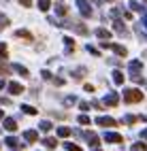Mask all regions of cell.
Returning a JSON list of instances; mask_svg holds the SVG:
<instances>
[{
	"label": "cell",
	"instance_id": "30bf717a",
	"mask_svg": "<svg viewBox=\"0 0 147 151\" xmlns=\"http://www.w3.org/2000/svg\"><path fill=\"white\" fill-rule=\"evenodd\" d=\"M11 70H15V73H19L22 77H30V70H28V68H24L22 64H13V66H11Z\"/></svg>",
	"mask_w": 147,
	"mask_h": 151
},
{
	"label": "cell",
	"instance_id": "44dd1931",
	"mask_svg": "<svg viewBox=\"0 0 147 151\" xmlns=\"http://www.w3.org/2000/svg\"><path fill=\"white\" fill-rule=\"evenodd\" d=\"M38 128H41L43 132H49V130H51L53 126H51V122H41V124H38Z\"/></svg>",
	"mask_w": 147,
	"mask_h": 151
},
{
	"label": "cell",
	"instance_id": "7c38bea8",
	"mask_svg": "<svg viewBox=\"0 0 147 151\" xmlns=\"http://www.w3.org/2000/svg\"><path fill=\"white\" fill-rule=\"evenodd\" d=\"M24 138L28 140V143H34V140L38 138V134L34 132V130H26V132H24Z\"/></svg>",
	"mask_w": 147,
	"mask_h": 151
},
{
	"label": "cell",
	"instance_id": "d4e9b609",
	"mask_svg": "<svg viewBox=\"0 0 147 151\" xmlns=\"http://www.w3.org/2000/svg\"><path fill=\"white\" fill-rule=\"evenodd\" d=\"M58 134H60V136L64 138V136H68V134H71V130H68V128H58Z\"/></svg>",
	"mask_w": 147,
	"mask_h": 151
},
{
	"label": "cell",
	"instance_id": "8fae6325",
	"mask_svg": "<svg viewBox=\"0 0 147 151\" xmlns=\"http://www.w3.org/2000/svg\"><path fill=\"white\" fill-rule=\"evenodd\" d=\"M107 45H109V43H107ZM109 47L113 49V51H115L117 55H122V58H124L126 53H128V49H126V47H122V45H109Z\"/></svg>",
	"mask_w": 147,
	"mask_h": 151
},
{
	"label": "cell",
	"instance_id": "4316f807",
	"mask_svg": "<svg viewBox=\"0 0 147 151\" xmlns=\"http://www.w3.org/2000/svg\"><path fill=\"white\" fill-rule=\"evenodd\" d=\"M9 70H11V66H6V64H0V75H6Z\"/></svg>",
	"mask_w": 147,
	"mask_h": 151
},
{
	"label": "cell",
	"instance_id": "d6986e66",
	"mask_svg": "<svg viewBox=\"0 0 147 151\" xmlns=\"http://www.w3.org/2000/svg\"><path fill=\"white\" fill-rule=\"evenodd\" d=\"M22 111H24L26 115H36V109L30 106V104H22Z\"/></svg>",
	"mask_w": 147,
	"mask_h": 151
},
{
	"label": "cell",
	"instance_id": "83f0119b",
	"mask_svg": "<svg viewBox=\"0 0 147 151\" xmlns=\"http://www.w3.org/2000/svg\"><path fill=\"white\" fill-rule=\"evenodd\" d=\"M64 43H66V47H68V49H73V47H75V43H73V38H68V36L64 38Z\"/></svg>",
	"mask_w": 147,
	"mask_h": 151
},
{
	"label": "cell",
	"instance_id": "3957f363",
	"mask_svg": "<svg viewBox=\"0 0 147 151\" xmlns=\"http://www.w3.org/2000/svg\"><path fill=\"white\" fill-rule=\"evenodd\" d=\"M117 102H120L117 94H107L104 100H102V104H104V106H117Z\"/></svg>",
	"mask_w": 147,
	"mask_h": 151
},
{
	"label": "cell",
	"instance_id": "5b68a950",
	"mask_svg": "<svg viewBox=\"0 0 147 151\" xmlns=\"http://www.w3.org/2000/svg\"><path fill=\"white\" fill-rule=\"evenodd\" d=\"M83 138H85V140H90V145H92V147H96L98 143H100L98 134H94V132H83Z\"/></svg>",
	"mask_w": 147,
	"mask_h": 151
},
{
	"label": "cell",
	"instance_id": "e0dca14e",
	"mask_svg": "<svg viewBox=\"0 0 147 151\" xmlns=\"http://www.w3.org/2000/svg\"><path fill=\"white\" fill-rule=\"evenodd\" d=\"M96 36H98V38H111V32H109V30L98 28V30H96Z\"/></svg>",
	"mask_w": 147,
	"mask_h": 151
},
{
	"label": "cell",
	"instance_id": "ac0fdd59",
	"mask_svg": "<svg viewBox=\"0 0 147 151\" xmlns=\"http://www.w3.org/2000/svg\"><path fill=\"white\" fill-rule=\"evenodd\" d=\"M113 81H115V85H122L124 83V75L120 73V70H115V73H113Z\"/></svg>",
	"mask_w": 147,
	"mask_h": 151
},
{
	"label": "cell",
	"instance_id": "f1b7e54d",
	"mask_svg": "<svg viewBox=\"0 0 147 151\" xmlns=\"http://www.w3.org/2000/svg\"><path fill=\"white\" fill-rule=\"evenodd\" d=\"M79 122H81V124H83V126H87V124H90V119H87V117H85V115H79Z\"/></svg>",
	"mask_w": 147,
	"mask_h": 151
},
{
	"label": "cell",
	"instance_id": "e575fe53",
	"mask_svg": "<svg viewBox=\"0 0 147 151\" xmlns=\"http://www.w3.org/2000/svg\"><path fill=\"white\" fill-rule=\"evenodd\" d=\"M94 151H100V149H94Z\"/></svg>",
	"mask_w": 147,
	"mask_h": 151
},
{
	"label": "cell",
	"instance_id": "7402d4cb",
	"mask_svg": "<svg viewBox=\"0 0 147 151\" xmlns=\"http://www.w3.org/2000/svg\"><path fill=\"white\" fill-rule=\"evenodd\" d=\"M49 6H51L49 0H41V2H38V9H41V11H49Z\"/></svg>",
	"mask_w": 147,
	"mask_h": 151
},
{
	"label": "cell",
	"instance_id": "ffe728a7",
	"mask_svg": "<svg viewBox=\"0 0 147 151\" xmlns=\"http://www.w3.org/2000/svg\"><path fill=\"white\" fill-rule=\"evenodd\" d=\"M64 149L66 151H81V147L75 145V143H64Z\"/></svg>",
	"mask_w": 147,
	"mask_h": 151
},
{
	"label": "cell",
	"instance_id": "603a6c76",
	"mask_svg": "<svg viewBox=\"0 0 147 151\" xmlns=\"http://www.w3.org/2000/svg\"><path fill=\"white\" fill-rule=\"evenodd\" d=\"M132 151H147V143H136V145H132Z\"/></svg>",
	"mask_w": 147,
	"mask_h": 151
},
{
	"label": "cell",
	"instance_id": "277c9868",
	"mask_svg": "<svg viewBox=\"0 0 147 151\" xmlns=\"http://www.w3.org/2000/svg\"><path fill=\"white\" fill-rule=\"evenodd\" d=\"M96 124H98V126H107V128L117 126V122H115L113 117H98V119H96Z\"/></svg>",
	"mask_w": 147,
	"mask_h": 151
},
{
	"label": "cell",
	"instance_id": "cb8c5ba5",
	"mask_svg": "<svg viewBox=\"0 0 147 151\" xmlns=\"http://www.w3.org/2000/svg\"><path fill=\"white\" fill-rule=\"evenodd\" d=\"M124 124H128V126H130V124H136V117H134V115H126V117H124Z\"/></svg>",
	"mask_w": 147,
	"mask_h": 151
},
{
	"label": "cell",
	"instance_id": "9c48e42d",
	"mask_svg": "<svg viewBox=\"0 0 147 151\" xmlns=\"http://www.w3.org/2000/svg\"><path fill=\"white\" fill-rule=\"evenodd\" d=\"M104 140H109V143L115 145V143H122V136L117 134V132H107V134H104Z\"/></svg>",
	"mask_w": 147,
	"mask_h": 151
},
{
	"label": "cell",
	"instance_id": "52a82bcc",
	"mask_svg": "<svg viewBox=\"0 0 147 151\" xmlns=\"http://www.w3.org/2000/svg\"><path fill=\"white\" fill-rule=\"evenodd\" d=\"M9 94L19 96V94H24V87L19 85V83H9Z\"/></svg>",
	"mask_w": 147,
	"mask_h": 151
},
{
	"label": "cell",
	"instance_id": "7a4b0ae2",
	"mask_svg": "<svg viewBox=\"0 0 147 151\" xmlns=\"http://www.w3.org/2000/svg\"><path fill=\"white\" fill-rule=\"evenodd\" d=\"M77 6H79V13L83 15V17H92L94 15V11H92V6L85 2V0H79V2H77Z\"/></svg>",
	"mask_w": 147,
	"mask_h": 151
},
{
	"label": "cell",
	"instance_id": "8992f818",
	"mask_svg": "<svg viewBox=\"0 0 147 151\" xmlns=\"http://www.w3.org/2000/svg\"><path fill=\"white\" fill-rule=\"evenodd\" d=\"M4 130H6V132H15V130H17V122L13 117H6L4 119Z\"/></svg>",
	"mask_w": 147,
	"mask_h": 151
},
{
	"label": "cell",
	"instance_id": "1f68e13d",
	"mask_svg": "<svg viewBox=\"0 0 147 151\" xmlns=\"http://www.w3.org/2000/svg\"><path fill=\"white\" fill-rule=\"evenodd\" d=\"M141 15H143V26H145V28H147V11H143V13H141Z\"/></svg>",
	"mask_w": 147,
	"mask_h": 151
},
{
	"label": "cell",
	"instance_id": "2e32d148",
	"mask_svg": "<svg viewBox=\"0 0 147 151\" xmlns=\"http://www.w3.org/2000/svg\"><path fill=\"white\" fill-rule=\"evenodd\" d=\"M15 36H19V38H28V41H32V34L28 32V30H17V32H15Z\"/></svg>",
	"mask_w": 147,
	"mask_h": 151
},
{
	"label": "cell",
	"instance_id": "5bb4252c",
	"mask_svg": "<svg viewBox=\"0 0 147 151\" xmlns=\"http://www.w3.org/2000/svg\"><path fill=\"white\" fill-rule=\"evenodd\" d=\"M55 13H58V15H66V13H68V6H66L64 2H58V4H55Z\"/></svg>",
	"mask_w": 147,
	"mask_h": 151
},
{
	"label": "cell",
	"instance_id": "4dcf8cb0",
	"mask_svg": "<svg viewBox=\"0 0 147 151\" xmlns=\"http://www.w3.org/2000/svg\"><path fill=\"white\" fill-rule=\"evenodd\" d=\"M22 2V6H32V0H19Z\"/></svg>",
	"mask_w": 147,
	"mask_h": 151
},
{
	"label": "cell",
	"instance_id": "6da1fadb",
	"mask_svg": "<svg viewBox=\"0 0 147 151\" xmlns=\"http://www.w3.org/2000/svg\"><path fill=\"white\" fill-rule=\"evenodd\" d=\"M124 98H126V102H141L143 94L136 87H132V89H126V92H124Z\"/></svg>",
	"mask_w": 147,
	"mask_h": 151
},
{
	"label": "cell",
	"instance_id": "4fadbf2b",
	"mask_svg": "<svg viewBox=\"0 0 147 151\" xmlns=\"http://www.w3.org/2000/svg\"><path fill=\"white\" fill-rule=\"evenodd\" d=\"M43 145H45L47 149H55V147H58V140L49 136V138H45V140H43Z\"/></svg>",
	"mask_w": 147,
	"mask_h": 151
},
{
	"label": "cell",
	"instance_id": "484cf974",
	"mask_svg": "<svg viewBox=\"0 0 147 151\" xmlns=\"http://www.w3.org/2000/svg\"><path fill=\"white\" fill-rule=\"evenodd\" d=\"M0 58H2V60L6 58V45L4 43H0Z\"/></svg>",
	"mask_w": 147,
	"mask_h": 151
},
{
	"label": "cell",
	"instance_id": "ba28073f",
	"mask_svg": "<svg viewBox=\"0 0 147 151\" xmlns=\"http://www.w3.org/2000/svg\"><path fill=\"white\" fill-rule=\"evenodd\" d=\"M113 30L117 34H122V36L128 34V32H126V28H124V22H120V19H115V22H113Z\"/></svg>",
	"mask_w": 147,
	"mask_h": 151
},
{
	"label": "cell",
	"instance_id": "9a60e30c",
	"mask_svg": "<svg viewBox=\"0 0 147 151\" xmlns=\"http://www.w3.org/2000/svg\"><path fill=\"white\" fill-rule=\"evenodd\" d=\"M143 64L139 62V60H134V62H130V73H141Z\"/></svg>",
	"mask_w": 147,
	"mask_h": 151
},
{
	"label": "cell",
	"instance_id": "d6a6232c",
	"mask_svg": "<svg viewBox=\"0 0 147 151\" xmlns=\"http://www.w3.org/2000/svg\"><path fill=\"white\" fill-rule=\"evenodd\" d=\"M141 136H143V138L147 140V130H143V132H141Z\"/></svg>",
	"mask_w": 147,
	"mask_h": 151
},
{
	"label": "cell",
	"instance_id": "836d02e7",
	"mask_svg": "<svg viewBox=\"0 0 147 151\" xmlns=\"http://www.w3.org/2000/svg\"><path fill=\"white\" fill-rule=\"evenodd\" d=\"M2 117H4V113H2V111H0V119H2Z\"/></svg>",
	"mask_w": 147,
	"mask_h": 151
},
{
	"label": "cell",
	"instance_id": "f546056e",
	"mask_svg": "<svg viewBox=\"0 0 147 151\" xmlns=\"http://www.w3.org/2000/svg\"><path fill=\"white\" fill-rule=\"evenodd\" d=\"M0 104H11V100L4 98V96H0Z\"/></svg>",
	"mask_w": 147,
	"mask_h": 151
}]
</instances>
